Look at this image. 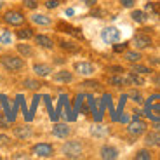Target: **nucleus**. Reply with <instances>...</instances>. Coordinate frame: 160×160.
Masks as SVG:
<instances>
[{"instance_id": "3", "label": "nucleus", "mask_w": 160, "mask_h": 160, "mask_svg": "<svg viewBox=\"0 0 160 160\" xmlns=\"http://www.w3.org/2000/svg\"><path fill=\"white\" fill-rule=\"evenodd\" d=\"M2 64H4V68L9 70V72H18V70H21L24 66L23 59L21 58H16V56H4L2 58Z\"/></svg>"}, {"instance_id": "21", "label": "nucleus", "mask_w": 160, "mask_h": 160, "mask_svg": "<svg viewBox=\"0 0 160 160\" xmlns=\"http://www.w3.org/2000/svg\"><path fill=\"white\" fill-rule=\"evenodd\" d=\"M110 84L117 85V87H122V85H125V77H120V75L110 77Z\"/></svg>"}, {"instance_id": "28", "label": "nucleus", "mask_w": 160, "mask_h": 160, "mask_svg": "<svg viewBox=\"0 0 160 160\" xmlns=\"http://www.w3.org/2000/svg\"><path fill=\"white\" fill-rule=\"evenodd\" d=\"M132 72H136V73H150L152 70H150L148 66H139V64H136V66L132 68Z\"/></svg>"}, {"instance_id": "27", "label": "nucleus", "mask_w": 160, "mask_h": 160, "mask_svg": "<svg viewBox=\"0 0 160 160\" xmlns=\"http://www.w3.org/2000/svg\"><path fill=\"white\" fill-rule=\"evenodd\" d=\"M24 87L26 89H32V91H37V89L40 87V84L38 82H37V80H24Z\"/></svg>"}, {"instance_id": "20", "label": "nucleus", "mask_w": 160, "mask_h": 160, "mask_svg": "<svg viewBox=\"0 0 160 160\" xmlns=\"http://www.w3.org/2000/svg\"><path fill=\"white\" fill-rule=\"evenodd\" d=\"M125 59L131 61V63H138V61L141 59V54L136 52V51H127L125 52Z\"/></svg>"}, {"instance_id": "19", "label": "nucleus", "mask_w": 160, "mask_h": 160, "mask_svg": "<svg viewBox=\"0 0 160 160\" xmlns=\"http://www.w3.org/2000/svg\"><path fill=\"white\" fill-rule=\"evenodd\" d=\"M131 16L136 23H144L146 21V12H143V11H132Z\"/></svg>"}, {"instance_id": "41", "label": "nucleus", "mask_w": 160, "mask_h": 160, "mask_svg": "<svg viewBox=\"0 0 160 160\" xmlns=\"http://www.w3.org/2000/svg\"><path fill=\"white\" fill-rule=\"evenodd\" d=\"M153 80H155L157 85H160V73H158V75H155V78H153Z\"/></svg>"}, {"instance_id": "12", "label": "nucleus", "mask_w": 160, "mask_h": 160, "mask_svg": "<svg viewBox=\"0 0 160 160\" xmlns=\"http://www.w3.org/2000/svg\"><path fill=\"white\" fill-rule=\"evenodd\" d=\"M14 136L19 138V139H26V138L32 136V129L28 125H21V127H16L14 129Z\"/></svg>"}, {"instance_id": "5", "label": "nucleus", "mask_w": 160, "mask_h": 160, "mask_svg": "<svg viewBox=\"0 0 160 160\" xmlns=\"http://www.w3.org/2000/svg\"><path fill=\"white\" fill-rule=\"evenodd\" d=\"M32 153L37 157H40V158H49V157H52V153H54V148L47 143H38L32 148Z\"/></svg>"}, {"instance_id": "15", "label": "nucleus", "mask_w": 160, "mask_h": 160, "mask_svg": "<svg viewBox=\"0 0 160 160\" xmlns=\"http://www.w3.org/2000/svg\"><path fill=\"white\" fill-rule=\"evenodd\" d=\"M73 75L70 72H66V70H63V72H58L56 75H54V80L56 82H72Z\"/></svg>"}, {"instance_id": "38", "label": "nucleus", "mask_w": 160, "mask_h": 160, "mask_svg": "<svg viewBox=\"0 0 160 160\" xmlns=\"http://www.w3.org/2000/svg\"><path fill=\"white\" fill-rule=\"evenodd\" d=\"M9 141H11V139H9L7 136H0V144H7Z\"/></svg>"}, {"instance_id": "6", "label": "nucleus", "mask_w": 160, "mask_h": 160, "mask_svg": "<svg viewBox=\"0 0 160 160\" xmlns=\"http://www.w3.org/2000/svg\"><path fill=\"white\" fill-rule=\"evenodd\" d=\"M4 19L7 24H12V26H21V24L24 23V16L19 11H7Z\"/></svg>"}, {"instance_id": "29", "label": "nucleus", "mask_w": 160, "mask_h": 160, "mask_svg": "<svg viewBox=\"0 0 160 160\" xmlns=\"http://www.w3.org/2000/svg\"><path fill=\"white\" fill-rule=\"evenodd\" d=\"M0 44H11V33L9 32H4L0 35Z\"/></svg>"}, {"instance_id": "4", "label": "nucleus", "mask_w": 160, "mask_h": 160, "mask_svg": "<svg viewBox=\"0 0 160 160\" xmlns=\"http://www.w3.org/2000/svg\"><path fill=\"white\" fill-rule=\"evenodd\" d=\"M101 38H103L104 44H115L120 40V32L115 28V26H108L101 32Z\"/></svg>"}, {"instance_id": "32", "label": "nucleus", "mask_w": 160, "mask_h": 160, "mask_svg": "<svg viewBox=\"0 0 160 160\" xmlns=\"http://www.w3.org/2000/svg\"><path fill=\"white\" fill-rule=\"evenodd\" d=\"M24 5H26V7H30V9H35L37 5V0H24Z\"/></svg>"}, {"instance_id": "34", "label": "nucleus", "mask_w": 160, "mask_h": 160, "mask_svg": "<svg viewBox=\"0 0 160 160\" xmlns=\"http://www.w3.org/2000/svg\"><path fill=\"white\" fill-rule=\"evenodd\" d=\"M82 85H84V87H91V89H96V87H98V85H99V84H98V82H84V84H82Z\"/></svg>"}, {"instance_id": "9", "label": "nucleus", "mask_w": 160, "mask_h": 160, "mask_svg": "<svg viewBox=\"0 0 160 160\" xmlns=\"http://www.w3.org/2000/svg\"><path fill=\"white\" fill-rule=\"evenodd\" d=\"M52 134L56 138H61V139H64V138L70 136V127L66 124H56L54 127H52Z\"/></svg>"}, {"instance_id": "37", "label": "nucleus", "mask_w": 160, "mask_h": 160, "mask_svg": "<svg viewBox=\"0 0 160 160\" xmlns=\"http://www.w3.org/2000/svg\"><path fill=\"white\" fill-rule=\"evenodd\" d=\"M7 125H9V124H7V120H5L4 117L0 115V127H7Z\"/></svg>"}, {"instance_id": "42", "label": "nucleus", "mask_w": 160, "mask_h": 160, "mask_svg": "<svg viewBox=\"0 0 160 160\" xmlns=\"http://www.w3.org/2000/svg\"><path fill=\"white\" fill-rule=\"evenodd\" d=\"M153 127H155V131H157V132H158V131H160V124H158V122H157V124H155V125H153Z\"/></svg>"}, {"instance_id": "22", "label": "nucleus", "mask_w": 160, "mask_h": 160, "mask_svg": "<svg viewBox=\"0 0 160 160\" xmlns=\"http://www.w3.org/2000/svg\"><path fill=\"white\" fill-rule=\"evenodd\" d=\"M18 51H19L23 56H26V58L33 54V49L30 47V45H26V44H18Z\"/></svg>"}, {"instance_id": "18", "label": "nucleus", "mask_w": 160, "mask_h": 160, "mask_svg": "<svg viewBox=\"0 0 160 160\" xmlns=\"http://www.w3.org/2000/svg\"><path fill=\"white\" fill-rule=\"evenodd\" d=\"M91 132H92V136L103 138V136H106V134H108V129L104 127V125H94V127L91 129Z\"/></svg>"}, {"instance_id": "10", "label": "nucleus", "mask_w": 160, "mask_h": 160, "mask_svg": "<svg viewBox=\"0 0 160 160\" xmlns=\"http://www.w3.org/2000/svg\"><path fill=\"white\" fill-rule=\"evenodd\" d=\"M134 45L138 49H146L152 45V38L148 35H136L134 37Z\"/></svg>"}, {"instance_id": "17", "label": "nucleus", "mask_w": 160, "mask_h": 160, "mask_svg": "<svg viewBox=\"0 0 160 160\" xmlns=\"http://www.w3.org/2000/svg\"><path fill=\"white\" fill-rule=\"evenodd\" d=\"M32 21L37 24H42V26H47V24H51V19H49L47 16H44V14H33L32 16Z\"/></svg>"}, {"instance_id": "26", "label": "nucleus", "mask_w": 160, "mask_h": 160, "mask_svg": "<svg viewBox=\"0 0 160 160\" xmlns=\"http://www.w3.org/2000/svg\"><path fill=\"white\" fill-rule=\"evenodd\" d=\"M134 158H136V160H150V158H152V155H150L148 150H139Z\"/></svg>"}, {"instance_id": "43", "label": "nucleus", "mask_w": 160, "mask_h": 160, "mask_svg": "<svg viewBox=\"0 0 160 160\" xmlns=\"http://www.w3.org/2000/svg\"><path fill=\"white\" fill-rule=\"evenodd\" d=\"M2 5H4V0H0V7H2Z\"/></svg>"}, {"instance_id": "14", "label": "nucleus", "mask_w": 160, "mask_h": 160, "mask_svg": "<svg viewBox=\"0 0 160 160\" xmlns=\"http://www.w3.org/2000/svg\"><path fill=\"white\" fill-rule=\"evenodd\" d=\"M35 42L40 45V47H45V49H52V47H54L52 40L49 38V37H45V35H37L35 37Z\"/></svg>"}, {"instance_id": "13", "label": "nucleus", "mask_w": 160, "mask_h": 160, "mask_svg": "<svg viewBox=\"0 0 160 160\" xmlns=\"http://www.w3.org/2000/svg\"><path fill=\"white\" fill-rule=\"evenodd\" d=\"M127 84H129V85H143L144 80L141 78V77L138 75L136 72H134V73H129V75L125 77V85H127Z\"/></svg>"}, {"instance_id": "40", "label": "nucleus", "mask_w": 160, "mask_h": 160, "mask_svg": "<svg viewBox=\"0 0 160 160\" xmlns=\"http://www.w3.org/2000/svg\"><path fill=\"white\" fill-rule=\"evenodd\" d=\"M84 4L85 5H91V7H92V5L96 4V0H84Z\"/></svg>"}, {"instance_id": "33", "label": "nucleus", "mask_w": 160, "mask_h": 160, "mask_svg": "<svg viewBox=\"0 0 160 160\" xmlns=\"http://www.w3.org/2000/svg\"><path fill=\"white\" fill-rule=\"evenodd\" d=\"M120 4L124 5V7H132L134 5V0H120Z\"/></svg>"}, {"instance_id": "36", "label": "nucleus", "mask_w": 160, "mask_h": 160, "mask_svg": "<svg viewBox=\"0 0 160 160\" xmlns=\"http://www.w3.org/2000/svg\"><path fill=\"white\" fill-rule=\"evenodd\" d=\"M131 98H134L136 103H143V99H141V96L138 94V92H131Z\"/></svg>"}, {"instance_id": "24", "label": "nucleus", "mask_w": 160, "mask_h": 160, "mask_svg": "<svg viewBox=\"0 0 160 160\" xmlns=\"http://www.w3.org/2000/svg\"><path fill=\"white\" fill-rule=\"evenodd\" d=\"M146 143L148 144H158L160 146V136L157 134V132H152V134L146 136Z\"/></svg>"}, {"instance_id": "16", "label": "nucleus", "mask_w": 160, "mask_h": 160, "mask_svg": "<svg viewBox=\"0 0 160 160\" xmlns=\"http://www.w3.org/2000/svg\"><path fill=\"white\" fill-rule=\"evenodd\" d=\"M33 72L38 77H47L51 73V66H47V64H35L33 66Z\"/></svg>"}, {"instance_id": "1", "label": "nucleus", "mask_w": 160, "mask_h": 160, "mask_svg": "<svg viewBox=\"0 0 160 160\" xmlns=\"http://www.w3.org/2000/svg\"><path fill=\"white\" fill-rule=\"evenodd\" d=\"M144 108H146V112H144L146 117H150L155 122H160V94H152L146 99Z\"/></svg>"}, {"instance_id": "35", "label": "nucleus", "mask_w": 160, "mask_h": 160, "mask_svg": "<svg viewBox=\"0 0 160 160\" xmlns=\"http://www.w3.org/2000/svg\"><path fill=\"white\" fill-rule=\"evenodd\" d=\"M125 47H127V44H120V45H115L113 51H115V52H122V51H125Z\"/></svg>"}, {"instance_id": "31", "label": "nucleus", "mask_w": 160, "mask_h": 160, "mask_svg": "<svg viewBox=\"0 0 160 160\" xmlns=\"http://www.w3.org/2000/svg\"><path fill=\"white\" fill-rule=\"evenodd\" d=\"M45 5H47L49 9H54V7H58V5H59V0H47V2H45Z\"/></svg>"}, {"instance_id": "30", "label": "nucleus", "mask_w": 160, "mask_h": 160, "mask_svg": "<svg viewBox=\"0 0 160 160\" xmlns=\"http://www.w3.org/2000/svg\"><path fill=\"white\" fill-rule=\"evenodd\" d=\"M61 47L63 49H68V51H78V47H77V45H73L72 42H61Z\"/></svg>"}, {"instance_id": "23", "label": "nucleus", "mask_w": 160, "mask_h": 160, "mask_svg": "<svg viewBox=\"0 0 160 160\" xmlns=\"http://www.w3.org/2000/svg\"><path fill=\"white\" fill-rule=\"evenodd\" d=\"M0 103H2V106H4V110H5V113H7V117H9V120H14V115L11 113V110H9V104H7V98L2 94L0 96Z\"/></svg>"}, {"instance_id": "25", "label": "nucleus", "mask_w": 160, "mask_h": 160, "mask_svg": "<svg viewBox=\"0 0 160 160\" xmlns=\"http://www.w3.org/2000/svg\"><path fill=\"white\" fill-rule=\"evenodd\" d=\"M32 37H33V32L30 28H23V30H19V32H18V38H21V40L32 38Z\"/></svg>"}, {"instance_id": "2", "label": "nucleus", "mask_w": 160, "mask_h": 160, "mask_svg": "<svg viewBox=\"0 0 160 160\" xmlns=\"http://www.w3.org/2000/svg\"><path fill=\"white\" fill-rule=\"evenodd\" d=\"M63 153L66 158H78L82 155V144L78 141H68L63 146Z\"/></svg>"}, {"instance_id": "11", "label": "nucleus", "mask_w": 160, "mask_h": 160, "mask_svg": "<svg viewBox=\"0 0 160 160\" xmlns=\"http://www.w3.org/2000/svg\"><path fill=\"white\" fill-rule=\"evenodd\" d=\"M118 157V152H117V148H113V146H103L101 148V158L103 160H113Z\"/></svg>"}, {"instance_id": "8", "label": "nucleus", "mask_w": 160, "mask_h": 160, "mask_svg": "<svg viewBox=\"0 0 160 160\" xmlns=\"http://www.w3.org/2000/svg\"><path fill=\"white\" fill-rule=\"evenodd\" d=\"M73 70L77 73H80V75H92L94 73V66L91 63H87V61H78V63H75L73 64Z\"/></svg>"}, {"instance_id": "7", "label": "nucleus", "mask_w": 160, "mask_h": 160, "mask_svg": "<svg viewBox=\"0 0 160 160\" xmlns=\"http://www.w3.org/2000/svg\"><path fill=\"white\" fill-rule=\"evenodd\" d=\"M127 131L132 136H139V134H143V132L146 131V122H144V120H139V118L132 120L131 124H129Z\"/></svg>"}, {"instance_id": "39", "label": "nucleus", "mask_w": 160, "mask_h": 160, "mask_svg": "<svg viewBox=\"0 0 160 160\" xmlns=\"http://www.w3.org/2000/svg\"><path fill=\"white\" fill-rule=\"evenodd\" d=\"M112 72H115V73H120V72H124V70L120 68V66H113V68H110Z\"/></svg>"}]
</instances>
